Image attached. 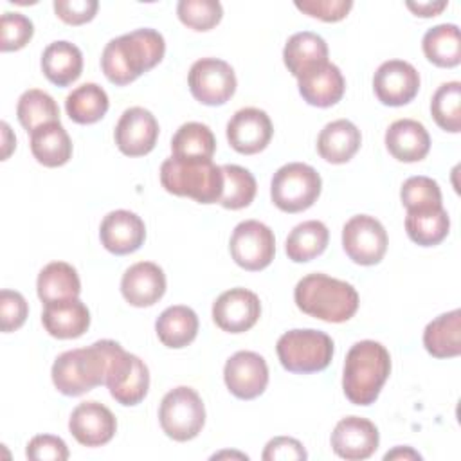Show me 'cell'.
I'll return each mask as SVG.
<instances>
[{"label": "cell", "instance_id": "obj_1", "mask_svg": "<svg viewBox=\"0 0 461 461\" xmlns=\"http://www.w3.org/2000/svg\"><path fill=\"white\" fill-rule=\"evenodd\" d=\"M164 52L166 41L158 31L135 29L106 43L101 54V68L110 83L124 86L158 65Z\"/></svg>", "mask_w": 461, "mask_h": 461}, {"label": "cell", "instance_id": "obj_2", "mask_svg": "<svg viewBox=\"0 0 461 461\" xmlns=\"http://www.w3.org/2000/svg\"><path fill=\"white\" fill-rule=\"evenodd\" d=\"M115 340H97L88 348L61 353L52 364V384L65 396H81L104 385Z\"/></svg>", "mask_w": 461, "mask_h": 461}, {"label": "cell", "instance_id": "obj_3", "mask_svg": "<svg viewBox=\"0 0 461 461\" xmlns=\"http://www.w3.org/2000/svg\"><path fill=\"white\" fill-rule=\"evenodd\" d=\"M297 308L324 322H346L358 310V294L353 285L315 272L304 276L294 290Z\"/></svg>", "mask_w": 461, "mask_h": 461}, {"label": "cell", "instance_id": "obj_4", "mask_svg": "<svg viewBox=\"0 0 461 461\" xmlns=\"http://www.w3.org/2000/svg\"><path fill=\"white\" fill-rule=\"evenodd\" d=\"M391 373V355L376 340H360L351 346L344 362L342 389L355 405H371L378 398Z\"/></svg>", "mask_w": 461, "mask_h": 461}, {"label": "cell", "instance_id": "obj_5", "mask_svg": "<svg viewBox=\"0 0 461 461\" xmlns=\"http://www.w3.org/2000/svg\"><path fill=\"white\" fill-rule=\"evenodd\" d=\"M160 184L171 194L216 203L223 191V173L212 160L169 157L160 166Z\"/></svg>", "mask_w": 461, "mask_h": 461}, {"label": "cell", "instance_id": "obj_6", "mask_svg": "<svg viewBox=\"0 0 461 461\" xmlns=\"http://www.w3.org/2000/svg\"><path fill=\"white\" fill-rule=\"evenodd\" d=\"M276 351L286 371L301 375L319 373L331 362L333 340L319 330H290L279 337Z\"/></svg>", "mask_w": 461, "mask_h": 461}, {"label": "cell", "instance_id": "obj_7", "mask_svg": "<svg viewBox=\"0 0 461 461\" xmlns=\"http://www.w3.org/2000/svg\"><path fill=\"white\" fill-rule=\"evenodd\" d=\"M321 175L308 164L290 162L281 166L270 182L274 205L283 212H301L310 209L321 194Z\"/></svg>", "mask_w": 461, "mask_h": 461}, {"label": "cell", "instance_id": "obj_8", "mask_svg": "<svg viewBox=\"0 0 461 461\" xmlns=\"http://www.w3.org/2000/svg\"><path fill=\"white\" fill-rule=\"evenodd\" d=\"M158 421L166 436L175 441L196 438L205 423V407L200 394L187 385L171 389L160 402Z\"/></svg>", "mask_w": 461, "mask_h": 461}, {"label": "cell", "instance_id": "obj_9", "mask_svg": "<svg viewBox=\"0 0 461 461\" xmlns=\"http://www.w3.org/2000/svg\"><path fill=\"white\" fill-rule=\"evenodd\" d=\"M229 249L238 267L258 272L272 263L276 254V238L268 225L258 220H245L234 227Z\"/></svg>", "mask_w": 461, "mask_h": 461}, {"label": "cell", "instance_id": "obj_10", "mask_svg": "<svg viewBox=\"0 0 461 461\" xmlns=\"http://www.w3.org/2000/svg\"><path fill=\"white\" fill-rule=\"evenodd\" d=\"M189 90L196 101L207 106L225 104L236 92V74L232 67L218 58L194 61L187 76Z\"/></svg>", "mask_w": 461, "mask_h": 461}, {"label": "cell", "instance_id": "obj_11", "mask_svg": "<svg viewBox=\"0 0 461 461\" xmlns=\"http://www.w3.org/2000/svg\"><path fill=\"white\" fill-rule=\"evenodd\" d=\"M387 232L384 225L369 214H357L342 227V247L348 258L364 267L382 261L387 250Z\"/></svg>", "mask_w": 461, "mask_h": 461}, {"label": "cell", "instance_id": "obj_12", "mask_svg": "<svg viewBox=\"0 0 461 461\" xmlns=\"http://www.w3.org/2000/svg\"><path fill=\"white\" fill-rule=\"evenodd\" d=\"M373 90L382 104L403 106L416 97L420 90V74L409 61H384L375 72Z\"/></svg>", "mask_w": 461, "mask_h": 461}, {"label": "cell", "instance_id": "obj_13", "mask_svg": "<svg viewBox=\"0 0 461 461\" xmlns=\"http://www.w3.org/2000/svg\"><path fill=\"white\" fill-rule=\"evenodd\" d=\"M227 389L240 400H254L267 389L268 366L259 353L238 351L223 367Z\"/></svg>", "mask_w": 461, "mask_h": 461}, {"label": "cell", "instance_id": "obj_14", "mask_svg": "<svg viewBox=\"0 0 461 461\" xmlns=\"http://www.w3.org/2000/svg\"><path fill=\"white\" fill-rule=\"evenodd\" d=\"M113 137L121 153L128 157H142L157 144L158 122L149 110L131 106L119 117Z\"/></svg>", "mask_w": 461, "mask_h": 461}, {"label": "cell", "instance_id": "obj_15", "mask_svg": "<svg viewBox=\"0 0 461 461\" xmlns=\"http://www.w3.org/2000/svg\"><path fill=\"white\" fill-rule=\"evenodd\" d=\"M274 135L272 121L259 108H241L227 122V140L241 155L263 151Z\"/></svg>", "mask_w": 461, "mask_h": 461}, {"label": "cell", "instance_id": "obj_16", "mask_svg": "<svg viewBox=\"0 0 461 461\" xmlns=\"http://www.w3.org/2000/svg\"><path fill=\"white\" fill-rule=\"evenodd\" d=\"M259 315V297L247 288H230L212 303V321L227 333L249 331Z\"/></svg>", "mask_w": 461, "mask_h": 461}, {"label": "cell", "instance_id": "obj_17", "mask_svg": "<svg viewBox=\"0 0 461 461\" xmlns=\"http://www.w3.org/2000/svg\"><path fill=\"white\" fill-rule=\"evenodd\" d=\"M380 443L378 429L373 421L360 416L342 418L331 432L333 452L346 461H362L371 457Z\"/></svg>", "mask_w": 461, "mask_h": 461}, {"label": "cell", "instance_id": "obj_18", "mask_svg": "<svg viewBox=\"0 0 461 461\" xmlns=\"http://www.w3.org/2000/svg\"><path fill=\"white\" fill-rule=\"evenodd\" d=\"M68 430L77 443L85 447H101L115 436L117 420L106 405L94 400L83 402L72 411Z\"/></svg>", "mask_w": 461, "mask_h": 461}, {"label": "cell", "instance_id": "obj_19", "mask_svg": "<svg viewBox=\"0 0 461 461\" xmlns=\"http://www.w3.org/2000/svg\"><path fill=\"white\" fill-rule=\"evenodd\" d=\"M103 247L117 256L131 254L140 249L146 240V225L140 216L131 211L117 209L108 212L99 227Z\"/></svg>", "mask_w": 461, "mask_h": 461}, {"label": "cell", "instance_id": "obj_20", "mask_svg": "<svg viewBox=\"0 0 461 461\" xmlns=\"http://www.w3.org/2000/svg\"><path fill=\"white\" fill-rule=\"evenodd\" d=\"M164 292L166 276L162 268L151 261H139L122 274L121 294L131 306H153L162 299Z\"/></svg>", "mask_w": 461, "mask_h": 461}, {"label": "cell", "instance_id": "obj_21", "mask_svg": "<svg viewBox=\"0 0 461 461\" xmlns=\"http://www.w3.org/2000/svg\"><path fill=\"white\" fill-rule=\"evenodd\" d=\"M297 85L303 99L319 108L337 104L346 90V81L340 68L330 61L297 77Z\"/></svg>", "mask_w": 461, "mask_h": 461}, {"label": "cell", "instance_id": "obj_22", "mask_svg": "<svg viewBox=\"0 0 461 461\" xmlns=\"http://www.w3.org/2000/svg\"><path fill=\"white\" fill-rule=\"evenodd\" d=\"M41 324L56 339H77L90 326V312L77 297L47 303L41 313Z\"/></svg>", "mask_w": 461, "mask_h": 461}, {"label": "cell", "instance_id": "obj_23", "mask_svg": "<svg viewBox=\"0 0 461 461\" xmlns=\"http://www.w3.org/2000/svg\"><path fill=\"white\" fill-rule=\"evenodd\" d=\"M385 148L400 162H418L430 149L425 126L414 119H398L385 131Z\"/></svg>", "mask_w": 461, "mask_h": 461}, {"label": "cell", "instance_id": "obj_24", "mask_svg": "<svg viewBox=\"0 0 461 461\" xmlns=\"http://www.w3.org/2000/svg\"><path fill=\"white\" fill-rule=\"evenodd\" d=\"M360 130L348 119L328 122L317 137V151L330 164H346L358 151Z\"/></svg>", "mask_w": 461, "mask_h": 461}, {"label": "cell", "instance_id": "obj_25", "mask_svg": "<svg viewBox=\"0 0 461 461\" xmlns=\"http://www.w3.org/2000/svg\"><path fill=\"white\" fill-rule=\"evenodd\" d=\"M283 61L294 77H301L328 61V45L324 38L315 32H295L285 43Z\"/></svg>", "mask_w": 461, "mask_h": 461}, {"label": "cell", "instance_id": "obj_26", "mask_svg": "<svg viewBox=\"0 0 461 461\" xmlns=\"http://www.w3.org/2000/svg\"><path fill=\"white\" fill-rule=\"evenodd\" d=\"M41 70L52 85L68 86L83 72V54L70 41H52L41 54Z\"/></svg>", "mask_w": 461, "mask_h": 461}, {"label": "cell", "instance_id": "obj_27", "mask_svg": "<svg viewBox=\"0 0 461 461\" xmlns=\"http://www.w3.org/2000/svg\"><path fill=\"white\" fill-rule=\"evenodd\" d=\"M155 331L158 340L171 349H180L189 346L198 333V315L193 308L184 304H175L166 308L157 322Z\"/></svg>", "mask_w": 461, "mask_h": 461}, {"label": "cell", "instance_id": "obj_28", "mask_svg": "<svg viewBox=\"0 0 461 461\" xmlns=\"http://www.w3.org/2000/svg\"><path fill=\"white\" fill-rule=\"evenodd\" d=\"M423 346L436 358H454L461 353V312L438 315L425 326Z\"/></svg>", "mask_w": 461, "mask_h": 461}, {"label": "cell", "instance_id": "obj_29", "mask_svg": "<svg viewBox=\"0 0 461 461\" xmlns=\"http://www.w3.org/2000/svg\"><path fill=\"white\" fill-rule=\"evenodd\" d=\"M32 157L45 167H59L72 157V140L61 122H49L31 133Z\"/></svg>", "mask_w": 461, "mask_h": 461}, {"label": "cell", "instance_id": "obj_30", "mask_svg": "<svg viewBox=\"0 0 461 461\" xmlns=\"http://www.w3.org/2000/svg\"><path fill=\"white\" fill-rule=\"evenodd\" d=\"M36 292L41 303L76 299L81 294V281L76 268L65 261L45 265L36 281Z\"/></svg>", "mask_w": 461, "mask_h": 461}, {"label": "cell", "instance_id": "obj_31", "mask_svg": "<svg viewBox=\"0 0 461 461\" xmlns=\"http://www.w3.org/2000/svg\"><path fill=\"white\" fill-rule=\"evenodd\" d=\"M425 58L441 68L457 67L461 61V38L456 23L430 27L421 40Z\"/></svg>", "mask_w": 461, "mask_h": 461}, {"label": "cell", "instance_id": "obj_32", "mask_svg": "<svg viewBox=\"0 0 461 461\" xmlns=\"http://www.w3.org/2000/svg\"><path fill=\"white\" fill-rule=\"evenodd\" d=\"M328 240V227L319 220H308L290 230L285 250L288 259H292L294 263H306L326 250Z\"/></svg>", "mask_w": 461, "mask_h": 461}, {"label": "cell", "instance_id": "obj_33", "mask_svg": "<svg viewBox=\"0 0 461 461\" xmlns=\"http://www.w3.org/2000/svg\"><path fill=\"white\" fill-rule=\"evenodd\" d=\"M110 101L103 86L97 83H83L65 99V110L70 121L77 124H94L104 117Z\"/></svg>", "mask_w": 461, "mask_h": 461}, {"label": "cell", "instance_id": "obj_34", "mask_svg": "<svg viewBox=\"0 0 461 461\" xmlns=\"http://www.w3.org/2000/svg\"><path fill=\"white\" fill-rule=\"evenodd\" d=\"M450 229V218L443 205L423 209V211H407L405 230L407 236L420 247H432L441 243Z\"/></svg>", "mask_w": 461, "mask_h": 461}, {"label": "cell", "instance_id": "obj_35", "mask_svg": "<svg viewBox=\"0 0 461 461\" xmlns=\"http://www.w3.org/2000/svg\"><path fill=\"white\" fill-rule=\"evenodd\" d=\"M216 149V139L207 124L185 122L171 139V157L211 160Z\"/></svg>", "mask_w": 461, "mask_h": 461}, {"label": "cell", "instance_id": "obj_36", "mask_svg": "<svg viewBox=\"0 0 461 461\" xmlns=\"http://www.w3.org/2000/svg\"><path fill=\"white\" fill-rule=\"evenodd\" d=\"M16 117L20 124L32 133L43 124L59 122V108L52 95L43 90L31 88L20 95L16 104Z\"/></svg>", "mask_w": 461, "mask_h": 461}, {"label": "cell", "instance_id": "obj_37", "mask_svg": "<svg viewBox=\"0 0 461 461\" xmlns=\"http://www.w3.org/2000/svg\"><path fill=\"white\" fill-rule=\"evenodd\" d=\"M221 173H223V191L218 203L230 211L250 205L258 191L254 175L249 169L236 164L221 166Z\"/></svg>", "mask_w": 461, "mask_h": 461}, {"label": "cell", "instance_id": "obj_38", "mask_svg": "<svg viewBox=\"0 0 461 461\" xmlns=\"http://www.w3.org/2000/svg\"><path fill=\"white\" fill-rule=\"evenodd\" d=\"M149 389V371L148 366L137 357H131V362L128 369L117 378L112 385H108V391L112 398L121 405H137L144 400Z\"/></svg>", "mask_w": 461, "mask_h": 461}, {"label": "cell", "instance_id": "obj_39", "mask_svg": "<svg viewBox=\"0 0 461 461\" xmlns=\"http://www.w3.org/2000/svg\"><path fill=\"white\" fill-rule=\"evenodd\" d=\"M430 112L436 124L450 133L461 131V83H443L432 95Z\"/></svg>", "mask_w": 461, "mask_h": 461}, {"label": "cell", "instance_id": "obj_40", "mask_svg": "<svg viewBox=\"0 0 461 461\" xmlns=\"http://www.w3.org/2000/svg\"><path fill=\"white\" fill-rule=\"evenodd\" d=\"M400 198L407 211H423L443 205L438 182L423 175L407 178L400 189Z\"/></svg>", "mask_w": 461, "mask_h": 461}, {"label": "cell", "instance_id": "obj_41", "mask_svg": "<svg viewBox=\"0 0 461 461\" xmlns=\"http://www.w3.org/2000/svg\"><path fill=\"white\" fill-rule=\"evenodd\" d=\"M176 14L189 29L209 31L220 23L223 7L218 0H180L176 5Z\"/></svg>", "mask_w": 461, "mask_h": 461}, {"label": "cell", "instance_id": "obj_42", "mask_svg": "<svg viewBox=\"0 0 461 461\" xmlns=\"http://www.w3.org/2000/svg\"><path fill=\"white\" fill-rule=\"evenodd\" d=\"M0 32H2L0 36L2 52L20 50L31 41L34 34V25L25 14L7 11L0 18Z\"/></svg>", "mask_w": 461, "mask_h": 461}, {"label": "cell", "instance_id": "obj_43", "mask_svg": "<svg viewBox=\"0 0 461 461\" xmlns=\"http://www.w3.org/2000/svg\"><path fill=\"white\" fill-rule=\"evenodd\" d=\"M29 315V304L25 297L16 292L4 288L0 292V328L4 333L16 331L23 326L25 319Z\"/></svg>", "mask_w": 461, "mask_h": 461}, {"label": "cell", "instance_id": "obj_44", "mask_svg": "<svg viewBox=\"0 0 461 461\" xmlns=\"http://www.w3.org/2000/svg\"><path fill=\"white\" fill-rule=\"evenodd\" d=\"M25 456L32 461H65L68 459V447L58 436L38 434L27 443Z\"/></svg>", "mask_w": 461, "mask_h": 461}, {"label": "cell", "instance_id": "obj_45", "mask_svg": "<svg viewBox=\"0 0 461 461\" xmlns=\"http://www.w3.org/2000/svg\"><path fill=\"white\" fill-rule=\"evenodd\" d=\"M295 7L312 18L322 22H339L348 16L353 7L351 0H303L295 2Z\"/></svg>", "mask_w": 461, "mask_h": 461}, {"label": "cell", "instance_id": "obj_46", "mask_svg": "<svg viewBox=\"0 0 461 461\" xmlns=\"http://www.w3.org/2000/svg\"><path fill=\"white\" fill-rule=\"evenodd\" d=\"M97 0H54V13L68 25L90 22L97 13Z\"/></svg>", "mask_w": 461, "mask_h": 461}, {"label": "cell", "instance_id": "obj_47", "mask_svg": "<svg viewBox=\"0 0 461 461\" xmlns=\"http://www.w3.org/2000/svg\"><path fill=\"white\" fill-rule=\"evenodd\" d=\"M265 461H292V459H306L308 454L301 441L288 436H277L265 445L263 456Z\"/></svg>", "mask_w": 461, "mask_h": 461}, {"label": "cell", "instance_id": "obj_48", "mask_svg": "<svg viewBox=\"0 0 461 461\" xmlns=\"http://www.w3.org/2000/svg\"><path fill=\"white\" fill-rule=\"evenodd\" d=\"M405 5H407L416 16L430 18V16L439 14L448 4H447L445 0H441V2H405Z\"/></svg>", "mask_w": 461, "mask_h": 461}, {"label": "cell", "instance_id": "obj_49", "mask_svg": "<svg viewBox=\"0 0 461 461\" xmlns=\"http://www.w3.org/2000/svg\"><path fill=\"white\" fill-rule=\"evenodd\" d=\"M2 137H4V144H2V160H5L9 155H11V151L14 149V146H16V139H14V135H13V131H11V128H9V124L7 122H2Z\"/></svg>", "mask_w": 461, "mask_h": 461}, {"label": "cell", "instance_id": "obj_50", "mask_svg": "<svg viewBox=\"0 0 461 461\" xmlns=\"http://www.w3.org/2000/svg\"><path fill=\"white\" fill-rule=\"evenodd\" d=\"M389 459H421V456L411 447H396L384 456V461H389Z\"/></svg>", "mask_w": 461, "mask_h": 461}, {"label": "cell", "instance_id": "obj_51", "mask_svg": "<svg viewBox=\"0 0 461 461\" xmlns=\"http://www.w3.org/2000/svg\"><path fill=\"white\" fill-rule=\"evenodd\" d=\"M234 457V456H238V457H241V459H249L245 454H238V452H220V454H214L212 456V459H220V457Z\"/></svg>", "mask_w": 461, "mask_h": 461}]
</instances>
